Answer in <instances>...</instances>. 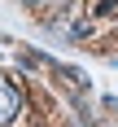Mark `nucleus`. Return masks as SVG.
<instances>
[{"mask_svg": "<svg viewBox=\"0 0 118 127\" xmlns=\"http://www.w3.org/2000/svg\"><path fill=\"white\" fill-rule=\"evenodd\" d=\"M18 110H22V96H18V88L0 79V127H9L13 118H18Z\"/></svg>", "mask_w": 118, "mask_h": 127, "instance_id": "obj_1", "label": "nucleus"}, {"mask_svg": "<svg viewBox=\"0 0 118 127\" xmlns=\"http://www.w3.org/2000/svg\"><path fill=\"white\" fill-rule=\"evenodd\" d=\"M26 4H44V0H26Z\"/></svg>", "mask_w": 118, "mask_h": 127, "instance_id": "obj_2", "label": "nucleus"}]
</instances>
